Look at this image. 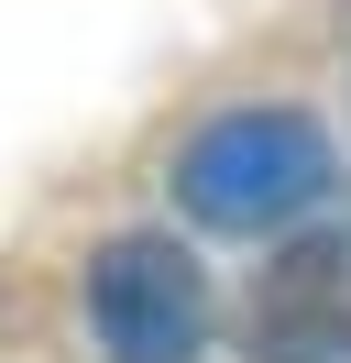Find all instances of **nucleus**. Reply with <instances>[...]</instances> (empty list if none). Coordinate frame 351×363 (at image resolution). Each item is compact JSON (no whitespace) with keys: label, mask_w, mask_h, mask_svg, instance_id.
I'll use <instances>...</instances> for the list:
<instances>
[{"label":"nucleus","mask_w":351,"mask_h":363,"mask_svg":"<svg viewBox=\"0 0 351 363\" xmlns=\"http://www.w3.org/2000/svg\"><path fill=\"white\" fill-rule=\"evenodd\" d=\"M241 352L253 363H351V242L307 231L241 297Z\"/></svg>","instance_id":"7ed1b4c3"},{"label":"nucleus","mask_w":351,"mask_h":363,"mask_svg":"<svg viewBox=\"0 0 351 363\" xmlns=\"http://www.w3.org/2000/svg\"><path fill=\"white\" fill-rule=\"evenodd\" d=\"M340 187V155L307 111H219L176 155V199L209 231H285Z\"/></svg>","instance_id":"f257e3e1"},{"label":"nucleus","mask_w":351,"mask_h":363,"mask_svg":"<svg viewBox=\"0 0 351 363\" xmlns=\"http://www.w3.org/2000/svg\"><path fill=\"white\" fill-rule=\"evenodd\" d=\"M88 330L110 363H197L209 352V275L176 231H121L88 253Z\"/></svg>","instance_id":"f03ea898"}]
</instances>
